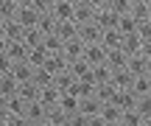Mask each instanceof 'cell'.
Returning <instances> with one entry per match:
<instances>
[{
    "instance_id": "cell-41",
    "label": "cell",
    "mask_w": 151,
    "mask_h": 126,
    "mask_svg": "<svg viewBox=\"0 0 151 126\" xmlns=\"http://www.w3.org/2000/svg\"><path fill=\"white\" fill-rule=\"evenodd\" d=\"M11 3H14L17 9H20V6H28V0H11Z\"/></svg>"
},
{
    "instance_id": "cell-2",
    "label": "cell",
    "mask_w": 151,
    "mask_h": 126,
    "mask_svg": "<svg viewBox=\"0 0 151 126\" xmlns=\"http://www.w3.org/2000/svg\"><path fill=\"white\" fill-rule=\"evenodd\" d=\"M151 42H143L137 34H126V37H120V50H123V56H137L143 53V50H148Z\"/></svg>"
},
{
    "instance_id": "cell-38",
    "label": "cell",
    "mask_w": 151,
    "mask_h": 126,
    "mask_svg": "<svg viewBox=\"0 0 151 126\" xmlns=\"http://www.w3.org/2000/svg\"><path fill=\"white\" fill-rule=\"evenodd\" d=\"M6 121H9V112H6V107L0 104V126H6Z\"/></svg>"
},
{
    "instance_id": "cell-14",
    "label": "cell",
    "mask_w": 151,
    "mask_h": 126,
    "mask_svg": "<svg viewBox=\"0 0 151 126\" xmlns=\"http://www.w3.org/2000/svg\"><path fill=\"white\" fill-rule=\"evenodd\" d=\"M53 37H59L62 42H67V39L78 37V25H76L73 20H65V22H56V28H53Z\"/></svg>"
},
{
    "instance_id": "cell-40",
    "label": "cell",
    "mask_w": 151,
    "mask_h": 126,
    "mask_svg": "<svg viewBox=\"0 0 151 126\" xmlns=\"http://www.w3.org/2000/svg\"><path fill=\"white\" fill-rule=\"evenodd\" d=\"M6 48H9V39H6L3 34H0V53H6Z\"/></svg>"
},
{
    "instance_id": "cell-35",
    "label": "cell",
    "mask_w": 151,
    "mask_h": 126,
    "mask_svg": "<svg viewBox=\"0 0 151 126\" xmlns=\"http://www.w3.org/2000/svg\"><path fill=\"white\" fill-rule=\"evenodd\" d=\"M11 67H14V65H11V59H9L6 53H0V76H9Z\"/></svg>"
},
{
    "instance_id": "cell-18",
    "label": "cell",
    "mask_w": 151,
    "mask_h": 126,
    "mask_svg": "<svg viewBox=\"0 0 151 126\" xmlns=\"http://www.w3.org/2000/svg\"><path fill=\"white\" fill-rule=\"evenodd\" d=\"M59 95H62V93L53 87V84H48V87H42V90H39V101H42V107H45V109H53V107L59 104Z\"/></svg>"
},
{
    "instance_id": "cell-13",
    "label": "cell",
    "mask_w": 151,
    "mask_h": 126,
    "mask_svg": "<svg viewBox=\"0 0 151 126\" xmlns=\"http://www.w3.org/2000/svg\"><path fill=\"white\" fill-rule=\"evenodd\" d=\"M42 70H48L50 76H59V73H65V70H67V59H65L62 53H53V56H48V59H45Z\"/></svg>"
},
{
    "instance_id": "cell-34",
    "label": "cell",
    "mask_w": 151,
    "mask_h": 126,
    "mask_svg": "<svg viewBox=\"0 0 151 126\" xmlns=\"http://www.w3.org/2000/svg\"><path fill=\"white\" fill-rule=\"evenodd\" d=\"M50 3H53V0H28V6H31L37 14H45V11L50 9Z\"/></svg>"
},
{
    "instance_id": "cell-12",
    "label": "cell",
    "mask_w": 151,
    "mask_h": 126,
    "mask_svg": "<svg viewBox=\"0 0 151 126\" xmlns=\"http://www.w3.org/2000/svg\"><path fill=\"white\" fill-rule=\"evenodd\" d=\"M56 109H59L65 118H70V115H76V112H78V98H76V95H70V93H62V95H59V104H56Z\"/></svg>"
},
{
    "instance_id": "cell-24",
    "label": "cell",
    "mask_w": 151,
    "mask_h": 126,
    "mask_svg": "<svg viewBox=\"0 0 151 126\" xmlns=\"http://www.w3.org/2000/svg\"><path fill=\"white\" fill-rule=\"evenodd\" d=\"M67 73L73 78H84V76H90V65L84 59H73V62H67Z\"/></svg>"
},
{
    "instance_id": "cell-8",
    "label": "cell",
    "mask_w": 151,
    "mask_h": 126,
    "mask_svg": "<svg viewBox=\"0 0 151 126\" xmlns=\"http://www.w3.org/2000/svg\"><path fill=\"white\" fill-rule=\"evenodd\" d=\"M81 53H84V42H81L78 37H73V39H67V42H62V56H65L67 62L81 59Z\"/></svg>"
},
{
    "instance_id": "cell-9",
    "label": "cell",
    "mask_w": 151,
    "mask_h": 126,
    "mask_svg": "<svg viewBox=\"0 0 151 126\" xmlns=\"http://www.w3.org/2000/svg\"><path fill=\"white\" fill-rule=\"evenodd\" d=\"M81 59H84L90 67H95V65H101V62L106 59V50H104L101 45H84V53H81Z\"/></svg>"
},
{
    "instance_id": "cell-3",
    "label": "cell",
    "mask_w": 151,
    "mask_h": 126,
    "mask_svg": "<svg viewBox=\"0 0 151 126\" xmlns=\"http://www.w3.org/2000/svg\"><path fill=\"white\" fill-rule=\"evenodd\" d=\"M73 9L76 6L70 3V0H53L50 9H48V14L53 17L56 22H65V20H73Z\"/></svg>"
},
{
    "instance_id": "cell-7",
    "label": "cell",
    "mask_w": 151,
    "mask_h": 126,
    "mask_svg": "<svg viewBox=\"0 0 151 126\" xmlns=\"http://www.w3.org/2000/svg\"><path fill=\"white\" fill-rule=\"evenodd\" d=\"M78 39L84 45H98L101 42V28L95 22H87V25H78Z\"/></svg>"
},
{
    "instance_id": "cell-33",
    "label": "cell",
    "mask_w": 151,
    "mask_h": 126,
    "mask_svg": "<svg viewBox=\"0 0 151 126\" xmlns=\"http://www.w3.org/2000/svg\"><path fill=\"white\" fill-rule=\"evenodd\" d=\"M106 6L115 11V14H129L132 11V0H109Z\"/></svg>"
},
{
    "instance_id": "cell-42",
    "label": "cell",
    "mask_w": 151,
    "mask_h": 126,
    "mask_svg": "<svg viewBox=\"0 0 151 126\" xmlns=\"http://www.w3.org/2000/svg\"><path fill=\"white\" fill-rule=\"evenodd\" d=\"M31 126H50V123H48V118H45V121H37V123H31Z\"/></svg>"
},
{
    "instance_id": "cell-31",
    "label": "cell",
    "mask_w": 151,
    "mask_h": 126,
    "mask_svg": "<svg viewBox=\"0 0 151 126\" xmlns=\"http://www.w3.org/2000/svg\"><path fill=\"white\" fill-rule=\"evenodd\" d=\"M42 48L48 50V56L62 53V39H59V37H53V34H48V37H42Z\"/></svg>"
},
{
    "instance_id": "cell-46",
    "label": "cell",
    "mask_w": 151,
    "mask_h": 126,
    "mask_svg": "<svg viewBox=\"0 0 151 126\" xmlns=\"http://www.w3.org/2000/svg\"><path fill=\"white\" fill-rule=\"evenodd\" d=\"M0 104H3V98H0Z\"/></svg>"
},
{
    "instance_id": "cell-15",
    "label": "cell",
    "mask_w": 151,
    "mask_h": 126,
    "mask_svg": "<svg viewBox=\"0 0 151 126\" xmlns=\"http://www.w3.org/2000/svg\"><path fill=\"white\" fill-rule=\"evenodd\" d=\"M11 78H14L17 84H28L31 81V76H34V67L28 65V62H20V65H14L11 67V73H9Z\"/></svg>"
},
{
    "instance_id": "cell-44",
    "label": "cell",
    "mask_w": 151,
    "mask_h": 126,
    "mask_svg": "<svg viewBox=\"0 0 151 126\" xmlns=\"http://www.w3.org/2000/svg\"><path fill=\"white\" fill-rule=\"evenodd\" d=\"M109 126H123V123H120V121H118V123H109Z\"/></svg>"
},
{
    "instance_id": "cell-17",
    "label": "cell",
    "mask_w": 151,
    "mask_h": 126,
    "mask_svg": "<svg viewBox=\"0 0 151 126\" xmlns=\"http://www.w3.org/2000/svg\"><path fill=\"white\" fill-rule=\"evenodd\" d=\"M6 56L11 59V65H20V62H25V59H28V48L22 45V39H20V42H9V48H6Z\"/></svg>"
},
{
    "instance_id": "cell-29",
    "label": "cell",
    "mask_w": 151,
    "mask_h": 126,
    "mask_svg": "<svg viewBox=\"0 0 151 126\" xmlns=\"http://www.w3.org/2000/svg\"><path fill=\"white\" fill-rule=\"evenodd\" d=\"M22 45H25L28 50H31V48H39V45H42V34H39L37 28H28V31H22Z\"/></svg>"
},
{
    "instance_id": "cell-23",
    "label": "cell",
    "mask_w": 151,
    "mask_h": 126,
    "mask_svg": "<svg viewBox=\"0 0 151 126\" xmlns=\"http://www.w3.org/2000/svg\"><path fill=\"white\" fill-rule=\"evenodd\" d=\"M115 28H118L120 37H126V34H134V31H137V22H134V17H132V14H120Z\"/></svg>"
},
{
    "instance_id": "cell-16",
    "label": "cell",
    "mask_w": 151,
    "mask_h": 126,
    "mask_svg": "<svg viewBox=\"0 0 151 126\" xmlns=\"http://www.w3.org/2000/svg\"><path fill=\"white\" fill-rule=\"evenodd\" d=\"M104 65L109 67V70H123L126 67V56H123V50L120 48H112V50H106V59H104Z\"/></svg>"
},
{
    "instance_id": "cell-39",
    "label": "cell",
    "mask_w": 151,
    "mask_h": 126,
    "mask_svg": "<svg viewBox=\"0 0 151 126\" xmlns=\"http://www.w3.org/2000/svg\"><path fill=\"white\" fill-rule=\"evenodd\" d=\"M87 126H106V123H104V121H101V118H98V115H95V118H90V121H87Z\"/></svg>"
},
{
    "instance_id": "cell-10",
    "label": "cell",
    "mask_w": 151,
    "mask_h": 126,
    "mask_svg": "<svg viewBox=\"0 0 151 126\" xmlns=\"http://www.w3.org/2000/svg\"><path fill=\"white\" fill-rule=\"evenodd\" d=\"M73 22L76 25H87V22H95V9L87 3H78L73 9Z\"/></svg>"
},
{
    "instance_id": "cell-28",
    "label": "cell",
    "mask_w": 151,
    "mask_h": 126,
    "mask_svg": "<svg viewBox=\"0 0 151 126\" xmlns=\"http://www.w3.org/2000/svg\"><path fill=\"white\" fill-rule=\"evenodd\" d=\"M17 87H20V84H17L11 76H0V98H3V101L11 98V95L17 93Z\"/></svg>"
},
{
    "instance_id": "cell-36",
    "label": "cell",
    "mask_w": 151,
    "mask_h": 126,
    "mask_svg": "<svg viewBox=\"0 0 151 126\" xmlns=\"http://www.w3.org/2000/svg\"><path fill=\"white\" fill-rule=\"evenodd\" d=\"M6 126H31V123H28V121H25L22 115H9V121H6Z\"/></svg>"
},
{
    "instance_id": "cell-32",
    "label": "cell",
    "mask_w": 151,
    "mask_h": 126,
    "mask_svg": "<svg viewBox=\"0 0 151 126\" xmlns=\"http://www.w3.org/2000/svg\"><path fill=\"white\" fill-rule=\"evenodd\" d=\"M73 81H76V78H73L67 70H65V73H59V76H53V87L59 90V93H67V90L73 87Z\"/></svg>"
},
{
    "instance_id": "cell-27",
    "label": "cell",
    "mask_w": 151,
    "mask_h": 126,
    "mask_svg": "<svg viewBox=\"0 0 151 126\" xmlns=\"http://www.w3.org/2000/svg\"><path fill=\"white\" fill-rule=\"evenodd\" d=\"M3 107H6V112H9V115H22V112H25V101H22L17 93L11 95V98L3 101Z\"/></svg>"
},
{
    "instance_id": "cell-6",
    "label": "cell",
    "mask_w": 151,
    "mask_h": 126,
    "mask_svg": "<svg viewBox=\"0 0 151 126\" xmlns=\"http://www.w3.org/2000/svg\"><path fill=\"white\" fill-rule=\"evenodd\" d=\"M22 118H25L28 123H37V121H45V118H48V109H45L42 107V101H28L25 104V112H22Z\"/></svg>"
},
{
    "instance_id": "cell-21",
    "label": "cell",
    "mask_w": 151,
    "mask_h": 126,
    "mask_svg": "<svg viewBox=\"0 0 151 126\" xmlns=\"http://www.w3.org/2000/svg\"><path fill=\"white\" fill-rule=\"evenodd\" d=\"M101 45L104 50H112V48H120V34L118 28H109V31H101Z\"/></svg>"
},
{
    "instance_id": "cell-25",
    "label": "cell",
    "mask_w": 151,
    "mask_h": 126,
    "mask_svg": "<svg viewBox=\"0 0 151 126\" xmlns=\"http://www.w3.org/2000/svg\"><path fill=\"white\" fill-rule=\"evenodd\" d=\"M98 118H101L106 126H109V123H118V121H120V109H118L115 104H104L101 112H98Z\"/></svg>"
},
{
    "instance_id": "cell-1",
    "label": "cell",
    "mask_w": 151,
    "mask_h": 126,
    "mask_svg": "<svg viewBox=\"0 0 151 126\" xmlns=\"http://www.w3.org/2000/svg\"><path fill=\"white\" fill-rule=\"evenodd\" d=\"M126 70L132 76H148L151 73V50H143L137 56H126Z\"/></svg>"
},
{
    "instance_id": "cell-43",
    "label": "cell",
    "mask_w": 151,
    "mask_h": 126,
    "mask_svg": "<svg viewBox=\"0 0 151 126\" xmlns=\"http://www.w3.org/2000/svg\"><path fill=\"white\" fill-rule=\"evenodd\" d=\"M70 3H73V6H78V3H84V0H70Z\"/></svg>"
},
{
    "instance_id": "cell-26",
    "label": "cell",
    "mask_w": 151,
    "mask_h": 126,
    "mask_svg": "<svg viewBox=\"0 0 151 126\" xmlns=\"http://www.w3.org/2000/svg\"><path fill=\"white\" fill-rule=\"evenodd\" d=\"M45 59H48V50L39 45V48H31V50H28V59H25V62L34 67V70H37V67H42V65H45Z\"/></svg>"
},
{
    "instance_id": "cell-45",
    "label": "cell",
    "mask_w": 151,
    "mask_h": 126,
    "mask_svg": "<svg viewBox=\"0 0 151 126\" xmlns=\"http://www.w3.org/2000/svg\"><path fill=\"white\" fill-rule=\"evenodd\" d=\"M0 28H3V20H0Z\"/></svg>"
},
{
    "instance_id": "cell-4",
    "label": "cell",
    "mask_w": 151,
    "mask_h": 126,
    "mask_svg": "<svg viewBox=\"0 0 151 126\" xmlns=\"http://www.w3.org/2000/svg\"><path fill=\"white\" fill-rule=\"evenodd\" d=\"M14 20H17V25H20L22 31H28V28H37L39 14L31 9V6H20V9H17V14H14Z\"/></svg>"
},
{
    "instance_id": "cell-30",
    "label": "cell",
    "mask_w": 151,
    "mask_h": 126,
    "mask_svg": "<svg viewBox=\"0 0 151 126\" xmlns=\"http://www.w3.org/2000/svg\"><path fill=\"white\" fill-rule=\"evenodd\" d=\"M17 95H20V98L28 104V101H37V98H39V90L28 81V84H20V87H17Z\"/></svg>"
},
{
    "instance_id": "cell-11",
    "label": "cell",
    "mask_w": 151,
    "mask_h": 126,
    "mask_svg": "<svg viewBox=\"0 0 151 126\" xmlns=\"http://www.w3.org/2000/svg\"><path fill=\"white\" fill-rule=\"evenodd\" d=\"M101 101H98L95 98V95H87V98H78V112H81V115H84V118H95L98 115V112H101Z\"/></svg>"
},
{
    "instance_id": "cell-5",
    "label": "cell",
    "mask_w": 151,
    "mask_h": 126,
    "mask_svg": "<svg viewBox=\"0 0 151 126\" xmlns=\"http://www.w3.org/2000/svg\"><path fill=\"white\" fill-rule=\"evenodd\" d=\"M129 93L134 98H151V73L148 76H134L129 84Z\"/></svg>"
},
{
    "instance_id": "cell-37",
    "label": "cell",
    "mask_w": 151,
    "mask_h": 126,
    "mask_svg": "<svg viewBox=\"0 0 151 126\" xmlns=\"http://www.w3.org/2000/svg\"><path fill=\"white\" fill-rule=\"evenodd\" d=\"M84 3H87V6H92V9H95V11H101L104 6L109 3V0H84Z\"/></svg>"
},
{
    "instance_id": "cell-19",
    "label": "cell",
    "mask_w": 151,
    "mask_h": 126,
    "mask_svg": "<svg viewBox=\"0 0 151 126\" xmlns=\"http://www.w3.org/2000/svg\"><path fill=\"white\" fill-rule=\"evenodd\" d=\"M0 34H3L9 42H20V39H22V28L17 25L14 17H11V20H3V28H0Z\"/></svg>"
},
{
    "instance_id": "cell-20",
    "label": "cell",
    "mask_w": 151,
    "mask_h": 126,
    "mask_svg": "<svg viewBox=\"0 0 151 126\" xmlns=\"http://www.w3.org/2000/svg\"><path fill=\"white\" fill-rule=\"evenodd\" d=\"M115 107H118L120 112H129V109H134V104H137V98L129 93V90H118V95H115V101H112Z\"/></svg>"
},
{
    "instance_id": "cell-22",
    "label": "cell",
    "mask_w": 151,
    "mask_h": 126,
    "mask_svg": "<svg viewBox=\"0 0 151 126\" xmlns=\"http://www.w3.org/2000/svg\"><path fill=\"white\" fill-rule=\"evenodd\" d=\"M120 123H123V126H151V121H148V118L137 115L134 109H129V112H120Z\"/></svg>"
}]
</instances>
